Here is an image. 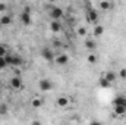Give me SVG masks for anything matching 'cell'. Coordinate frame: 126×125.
<instances>
[{
    "instance_id": "cell-8",
    "label": "cell",
    "mask_w": 126,
    "mask_h": 125,
    "mask_svg": "<svg viewBox=\"0 0 126 125\" xmlns=\"http://www.w3.org/2000/svg\"><path fill=\"white\" fill-rule=\"evenodd\" d=\"M113 106H120V107H125L126 109V96L119 94V96L113 100Z\"/></svg>"
},
{
    "instance_id": "cell-27",
    "label": "cell",
    "mask_w": 126,
    "mask_h": 125,
    "mask_svg": "<svg viewBox=\"0 0 126 125\" xmlns=\"http://www.w3.org/2000/svg\"><path fill=\"white\" fill-rule=\"evenodd\" d=\"M90 125H103V122H100V121L94 119V121H91V124H90Z\"/></svg>"
},
{
    "instance_id": "cell-17",
    "label": "cell",
    "mask_w": 126,
    "mask_h": 125,
    "mask_svg": "<svg viewBox=\"0 0 126 125\" xmlns=\"http://www.w3.org/2000/svg\"><path fill=\"white\" fill-rule=\"evenodd\" d=\"M113 109H114V115H117V116H123V115H126V109H125V107L113 106Z\"/></svg>"
},
{
    "instance_id": "cell-26",
    "label": "cell",
    "mask_w": 126,
    "mask_h": 125,
    "mask_svg": "<svg viewBox=\"0 0 126 125\" xmlns=\"http://www.w3.org/2000/svg\"><path fill=\"white\" fill-rule=\"evenodd\" d=\"M7 10V4L6 3H0V12H6Z\"/></svg>"
},
{
    "instance_id": "cell-12",
    "label": "cell",
    "mask_w": 126,
    "mask_h": 125,
    "mask_svg": "<svg viewBox=\"0 0 126 125\" xmlns=\"http://www.w3.org/2000/svg\"><path fill=\"white\" fill-rule=\"evenodd\" d=\"M54 62L57 63V65H60V66H63V65H66V63L69 62V56L67 55H59V56H56Z\"/></svg>"
},
{
    "instance_id": "cell-9",
    "label": "cell",
    "mask_w": 126,
    "mask_h": 125,
    "mask_svg": "<svg viewBox=\"0 0 126 125\" xmlns=\"http://www.w3.org/2000/svg\"><path fill=\"white\" fill-rule=\"evenodd\" d=\"M104 78L107 80V83H109V84H113V83H116L117 75H116V72H113V71H107V72L104 74Z\"/></svg>"
},
{
    "instance_id": "cell-10",
    "label": "cell",
    "mask_w": 126,
    "mask_h": 125,
    "mask_svg": "<svg viewBox=\"0 0 126 125\" xmlns=\"http://www.w3.org/2000/svg\"><path fill=\"white\" fill-rule=\"evenodd\" d=\"M62 24H60V21H51L50 22V31L51 32H60L62 31Z\"/></svg>"
},
{
    "instance_id": "cell-11",
    "label": "cell",
    "mask_w": 126,
    "mask_h": 125,
    "mask_svg": "<svg viewBox=\"0 0 126 125\" xmlns=\"http://www.w3.org/2000/svg\"><path fill=\"white\" fill-rule=\"evenodd\" d=\"M56 103H57L59 107H67V106H69V97H66V96H60V97H57Z\"/></svg>"
},
{
    "instance_id": "cell-21",
    "label": "cell",
    "mask_w": 126,
    "mask_h": 125,
    "mask_svg": "<svg viewBox=\"0 0 126 125\" xmlns=\"http://www.w3.org/2000/svg\"><path fill=\"white\" fill-rule=\"evenodd\" d=\"M98 83H100V85H101L103 88H107V87H110V84L107 83V80H106L104 77H101V78L98 80Z\"/></svg>"
},
{
    "instance_id": "cell-20",
    "label": "cell",
    "mask_w": 126,
    "mask_h": 125,
    "mask_svg": "<svg viewBox=\"0 0 126 125\" xmlns=\"http://www.w3.org/2000/svg\"><path fill=\"white\" fill-rule=\"evenodd\" d=\"M7 112H9V107H7V104L1 103V104H0V115H1V116H3V115H7Z\"/></svg>"
},
{
    "instance_id": "cell-3",
    "label": "cell",
    "mask_w": 126,
    "mask_h": 125,
    "mask_svg": "<svg viewBox=\"0 0 126 125\" xmlns=\"http://www.w3.org/2000/svg\"><path fill=\"white\" fill-rule=\"evenodd\" d=\"M9 84H10V87H12L13 90H16V91H19V90H22V87H24V83H22V78H21L19 75H13V77L10 78V81H9Z\"/></svg>"
},
{
    "instance_id": "cell-6",
    "label": "cell",
    "mask_w": 126,
    "mask_h": 125,
    "mask_svg": "<svg viewBox=\"0 0 126 125\" xmlns=\"http://www.w3.org/2000/svg\"><path fill=\"white\" fill-rule=\"evenodd\" d=\"M98 18H100V15H98V10H97V9L91 7V9L87 10V21H88V22L95 24V22H98Z\"/></svg>"
},
{
    "instance_id": "cell-22",
    "label": "cell",
    "mask_w": 126,
    "mask_h": 125,
    "mask_svg": "<svg viewBox=\"0 0 126 125\" xmlns=\"http://www.w3.org/2000/svg\"><path fill=\"white\" fill-rule=\"evenodd\" d=\"M78 35H79V37H85V35H87V28H85V27H79V28H78Z\"/></svg>"
},
{
    "instance_id": "cell-24",
    "label": "cell",
    "mask_w": 126,
    "mask_h": 125,
    "mask_svg": "<svg viewBox=\"0 0 126 125\" xmlns=\"http://www.w3.org/2000/svg\"><path fill=\"white\" fill-rule=\"evenodd\" d=\"M6 66H9L7 62H6V59H4L3 56H0V69H4Z\"/></svg>"
},
{
    "instance_id": "cell-13",
    "label": "cell",
    "mask_w": 126,
    "mask_h": 125,
    "mask_svg": "<svg viewBox=\"0 0 126 125\" xmlns=\"http://www.w3.org/2000/svg\"><path fill=\"white\" fill-rule=\"evenodd\" d=\"M98 7H100L101 10H110V9L113 7V3H111V1H106V0H103V1L98 3Z\"/></svg>"
},
{
    "instance_id": "cell-16",
    "label": "cell",
    "mask_w": 126,
    "mask_h": 125,
    "mask_svg": "<svg viewBox=\"0 0 126 125\" xmlns=\"http://www.w3.org/2000/svg\"><path fill=\"white\" fill-rule=\"evenodd\" d=\"M85 47H87L88 50H95V49H97V43H95V40L87 38V40H85Z\"/></svg>"
},
{
    "instance_id": "cell-14",
    "label": "cell",
    "mask_w": 126,
    "mask_h": 125,
    "mask_svg": "<svg viewBox=\"0 0 126 125\" xmlns=\"http://www.w3.org/2000/svg\"><path fill=\"white\" fill-rule=\"evenodd\" d=\"M10 24H12V16H9V15H3V16L0 18V25L7 27V25H10Z\"/></svg>"
},
{
    "instance_id": "cell-25",
    "label": "cell",
    "mask_w": 126,
    "mask_h": 125,
    "mask_svg": "<svg viewBox=\"0 0 126 125\" xmlns=\"http://www.w3.org/2000/svg\"><path fill=\"white\" fill-rule=\"evenodd\" d=\"M119 77H120L122 80H126V69H125V68L119 71Z\"/></svg>"
},
{
    "instance_id": "cell-18",
    "label": "cell",
    "mask_w": 126,
    "mask_h": 125,
    "mask_svg": "<svg viewBox=\"0 0 126 125\" xmlns=\"http://www.w3.org/2000/svg\"><path fill=\"white\" fill-rule=\"evenodd\" d=\"M31 104H32V107H41L43 106V99L41 97H34Z\"/></svg>"
},
{
    "instance_id": "cell-19",
    "label": "cell",
    "mask_w": 126,
    "mask_h": 125,
    "mask_svg": "<svg viewBox=\"0 0 126 125\" xmlns=\"http://www.w3.org/2000/svg\"><path fill=\"white\" fill-rule=\"evenodd\" d=\"M87 61H88V62L91 63V65H94V63L98 62V56H97L95 53H90V55L87 56Z\"/></svg>"
},
{
    "instance_id": "cell-15",
    "label": "cell",
    "mask_w": 126,
    "mask_h": 125,
    "mask_svg": "<svg viewBox=\"0 0 126 125\" xmlns=\"http://www.w3.org/2000/svg\"><path fill=\"white\" fill-rule=\"evenodd\" d=\"M103 34H104V27H103V25H95L94 31H93V35L97 38V37H101Z\"/></svg>"
},
{
    "instance_id": "cell-1",
    "label": "cell",
    "mask_w": 126,
    "mask_h": 125,
    "mask_svg": "<svg viewBox=\"0 0 126 125\" xmlns=\"http://www.w3.org/2000/svg\"><path fill=\"white\" fill-rule=\"evenodd\" d=\"M4 59H6V62L7 65H12V66H15V68H19L22 63H24V59H22V56H19V55H6L4 56Z\"/></svg>"
},
{
    "instance_id": "cell-7",
    "label": "cell",
    "mask_w": 126,
    "mask_h": 125,
    "mask_svg": "<svg viewBox=\"0 0 126 125\" xmlns=\"http://www.w3.org/2000/svg\"><path fill=\"white\" fill-rule=\"evenodd\" d=\"M38 88L41 91H50V90H53V83L47 78H43L38 81Z\"/></svg>"
},
{
    "instance_id": "cell-4",
    "label": "cell",
    "mask_w": 126,
    "mask_h": 125,
    "mask_svg": "<svg viewBox=\"0 0 126 125\" xmlns=\"http://www.w3.org/2000/svg\"><path fill=\"white\" fill-rule=\"evenodd\" d=\"M41 56H43V59L47 61V62H53V61L56 59L54 52L51 50V47H43V49H41Z\"/></svg>"
},
{
    "instance_id": "cell-23",
    "label": "cell",
    "mask_w": 126,
    "mask_h": 125,
    "mask_svg": "<svg viewBox=\"0 0 126 125\" xmlns=\"http://www.w3.org/2000/svg\"><path fill=\"white\" fill-rule=\"evenodd\" d=\"M6 55H7V47H6L4 44H0V56L4 58Z\"/></svg>"
},
{
    "instance_id": "cell-28",
    "label": "cell",
    "mask_w": 126,
    "mask_h": 125,
    "mask_svg": "<svg viewBox=\"0 0 126 125\" xmlns=\"http://www.w3.org/2000/svg\"><path fill=\"white\" fill-rule=\"evenodd\" d=\"M31 125H41V122H40V121H32Z\"/></svg>"
},
{
    "instance_id": "cell-5",
    "label": "cell",
    "mask_w": 126,
    "mask_h": 125,
    "mask_svg": "<svg viewBox=\"0 0 126 125\" xmlns=\"http://www.w3.org/2000/svg\"><path fill=\"white\" fill-rule=\"evenodd\" d=\"M48 15H50V18H51L53 21H59L60 18H63V9L62 7H57V6H53V7L50 9Z\"/></svg>"
},
{
    "instance_id": "cell-2",
    "label": "cell",
    "mask_w": 126,
    "mask_h": 125,
    "mask_svg": "<svg viewBox=\"0 0 126 125\" xmlns=\"http://www.w3.org/2000/svg\"><path fill=\"white\" fill-rule=\"evenodd\" d=\"M21 22L24 25H31L32 22V18H31V9L30 7H24V10L21 12Z\"/></svg>"
}]
</instances>
